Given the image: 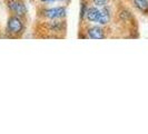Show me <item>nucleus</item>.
I'll list each match as a JSON object with an SVG mask.
<instances>
[{"label":"nucleus","instance_id":"9d476101","mask_svg":"<svg viewBox=\"0 0 148 134\" xmlns=\"http://www.w3.org/2000/svg\"><path fill=\"white\" fill-rule=\"evenodd\" d=\"M42 1H50V0H42Z\"/></svg>","mask_w":148,"mask_h":134},{"label":"nucleus","instance_id":"423d86ee","mask_svg":"<svg viewBox=\"0 0 148 134\" xmlns=\"http://www.w3.org/2000/svg\"><path fill=\"white\" fill-rule=\"evenodd\" d=\"M109 20H110V10H109V8L104 6V9L100 10V17L98 19V22L100 25H107Z\"/></svg>","mask_w":148,"mask_h":134},{"label":"nucleus","instance_id":"f03ea898","mask_svg":"<svg viewBox=\"0 0 148 134\" xmlns=\"http://www.w3.org/2000/svg\"><path fill=\"white\" fill-rule=\"evenodd\" d=\"M8 8L9 10L18 17H25L27 14V8L25 2L21 0H8Z\"/></svg>","mask_w":148,"mask_h":134},{"label":"nucleus","instance_id":"1a4fd4ad","mask_svg":"<svg viewBox=\"0 0 148 134\" xmlns=\"http://www.w3.org/2000/svg\"><path fill=\"white\" fill-rule=\"evenodd\" d=\"M92 1H94V3H95V5L99 6V7L106 6V5H107V2H108V0H92Z\"/></svg>","mask_w":148,"mask_h":134},{"label":"nucleus","instance_id":"f257e3e1","mask_svg":"<svg viewBox=\"0 0 148 134\" xmlns=\"http://www.w3.org/2000/svg\"><path fill=\"white\" fill-rule=\"evenodd\" d=\"M23 29H25V26H23V22L20 17L12 15L8 18L7 31L11 36H15V37L20 36L23 32Z\"/></svg>","mask_w":148,"mask_h":134},{"label":"nucleus","instance_id":"39448f33","mask_svg":"<svg viewBox=\"0 0 148 134\" xmlns=\"http://www.w3.org/2000/svg\"><path fill=\"white\" fill-rule=\"evenodd\" d=\"M87 19H88L89 21L91 22H98V19H99V17H100V10L98 9V8H89L88 10H87Z\"/></svg>","mask_w":148,"mask_h":134},{"label":"nucleus","instance_id":"7ed1b4c3","mask_svg":"<svg viewBox=\"0 0 148 134\" xmlns=\"http://www.w3.org/2000/svg\"><path fill=\"white\" fill-rule=\"evenodd\" d=\"M45 16L49 19H60L66 16V9L64 7H55L46 9L44 11Z\"/></svg>","mask_w":148,"mask_h":134},{"label":"nucleus","instance_id":"0eeeda50","mask_svg":"<svg viewBox=\"0 0 148 134\" xmlns=\"http://www.w3.org/2000/svg\"><path fill=\"white\" fill-rule=\"evenodd\" d=\"M134 3L139 10L143 11L148 10V0H134Z\"/></svg>","mask_w":148,"mask_h":134},{"label":"nucleus","instance_id":"20e7f679","mask_svg":"<svg viewBox=\"0 0 148 134\" xmlns=\"http://www.w3.org/2000/svg\"><path fill=\"white\" fill-rule=\"evenodd\" d=\"M88 36L89 38L91 39H104L105 38V34L104 30L101 29L100 27H91L88 29Z\"/></svg>","mask_w":148,"mask_h":134},{"label":"nucleus","instance_id":"6e6552de","mask_svg":"<svg viewBox=\"0 0 148 134\" xmlns=\"http://www.w3.org/2000/svg\"><path fill=\"white\" fill-rule=\"evenodd\" d=\"M87 10H88V9H87L86 3H84V2H82V9H80V18H82V19L85 17V16H86V14H87Z\"/></svg>","mask_w":148,"mask_h":134}]
</instances>
